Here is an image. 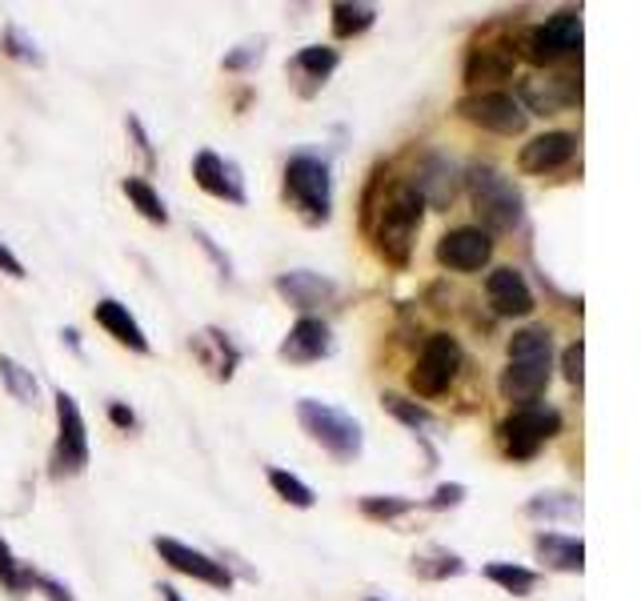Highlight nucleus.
<instances>
[{
	"label": "nucleus",
	"instance_id": "obj_1",
	"mask_svg": "<svg viewBox=\"0 0 641 601\" xmlns=\"http://www.w3.org/2000/svg\"><path fill=\"white\" fill-rule=\"evenodd\" d=\"M553 378V337L542 325L518 329L509 337V365L501 369V397L513 405H537Z\"/></svg>",
	"mask_w": 641,
	"mask_h": 601
},
{
	"label": "nucleus",
	"instance_id": "obj_2",
	"mask_svg": "<svg viewBox=\"0 0 641 601\" xmlns=\"http://www.w3.org/2000/svg\"><path fill=\"white\" fill-rule=\"evenodd\" d=\"M421 217H425V200L417 197L410 181H393L381 197H377V229L373 245L385 256L389 265L405 269L413 256V241H417Z\"/></svg>",
	"mask_w": 641,
	"mask_h": 601
},
{
	"label": "nucleus",
	"instance_id": "obj_3",
	"mask_svg": "<svg viewBox=\"0 0 641 601\" xmlns=\"http://www.w3.org/2000/svg\"><path fill=\"white\" fill-rule=\"evenodd\" d=\"M461 181L489 237L521 229V221H525V197H521V189L506 173H498L493 165H474Z\"/></svg>",
	"mask_w": 641,
	"mask_h": 601
},
{
	"label": "nucleus",
	"instance_id": "obj_4",
	"mask_svg": "<svg viewBox=\"0 0 641 601\" xmlns=\"http://www.w3.org/2000/svg\"><path fill=\"white\" fill-rule=\"evenodd\" d=\"M285 200L309 225H325L333 217V177L329 161L313 149H301L285 161Z\"/></svg>",
	"mask_w": 641,
	"mask_h": 601
},
{
	"label": "nucleus",
	"instance_id": "obj_5",
	"mask_svg": "<svg viewBox=\"0 0 641 601\" xmlns=\"http://www.w3.org/2000/svg\"><path fill=\"white\" fill-rule=\"evenodd\" d=\"M297 422H301V429H305L325 454L337 457V461H357V457H361V446H366L361 422L349 417L345 409H337V405H325V401H317V397H301Z\"/></svg>",
	"mask_w": 641,
	"mask_h": 601
},
{
	"label": "nucleus",
	"instance_id": "obj_6",
	"mask_svg": "<svg viewBox=\"0 0 641 601\" xmlns=\"http://www.w3.org/2000/svg\"><path fill=\"white\" fill-rule=\"evenodd\" d=\"M562 434V413L550 409V405H521L498 425L501 449L513 461H530V457L542 454L545 441Z\"/></svg>",
	"mask_w": 641,
	"mask_h": 601
},
{
	"label": "nucleus",
	"instance_id": "obj_7",
	"mask_svg": "<svg viewBox=\"0 0 641 601\" xmlns=\"http://www.w3.org/2000/svg\"><path fill=\"white\" fill-rule=\"evenodd\" d=\"M89 466V425L85 413L77 409V401L65 390L56 393V446L48 457V473L53 478H73Z\"/></svg>",
	"mask_w": 641,
	"mask_h": 601
},
{
	"label": "nucleus",
	"instance_id": "obj_8",
	"mask_svg": "<svg viewBox=\"0 0 641 601\" xmlns=\"http://www.w3.org/2000/svg\"><path fill=\"white\" fill-rule=\"evenodd\" d=\"M461 365H465V353H461V346H457V337L433 334L430 341L421 346L417 365H413V373H410V390L417 393V397H442V393H449V385L457 381Z\"/></svg>",
	"mask_w": 641,
	"mask_h": 601
},
{
	"label": "nucleus",
	"instance_id": "obj_9",
	"mask_svg": "<svg viewBox=\"0 0 641 601\" xmlns=\"http://www.w3.org/2000/svg\"><path fill=\"white\" fill-rule=\"evenodd\" d=\"M521 53L530 56L533 65H557L565 56L582 53V12L562 9L545 24H533L530 33L521 36Z\"/></svg>",
	"mask_w": 641,
	"mask_h": 601
},
{
	"label": "nucleus",
	"instance_id": "obj_10",
	"mask_svg": "<svg viewBox=\"0 0 641 601\" xmlns=\"http://www.w3.org/2000/svg\"><path fill=\"white\" fill-rule=\"evenodd\" d=\"M457 112L469 124H481V129L501 136H518L530 124V112L521 109L509 92H469V97L457 100Z\"/></svg>",
	"mask_w": 641,
	"mask_h": 601
},
{
	"label": "nucleus",
	"instance_id": "obj_11",
	"mask_svg": "<svg viewBox=\"0 0 641 601\" xmlns=\"http://www.w3.org/2000/svg\"><path fill=\"white\" fill-rule=\"evenodd\" d=\"M153 549L161 554V561H165L169 569H177V573H185V578L205 581V586H213V590H232V573L221 566V561H213L209 554L185 546V542H177V537H156Z\"/></svg>",
	"mask_w": 641,
	"mask_h": 601
},
{
	"label": "nucleus",
	"instance_id": "obj_12",
	"mask_svg": "<svg viewBox=\"0 0 641 601\" xmlns=\"http://www.w3.org/2000/svg\"><path fill=\"white\" fill-rule=\"evenodd\" d=\"M489 256H493V237L477 225H461L437 241V265L454 269V273H477L489 265Z\"/></svg>",
	"mask_w": 641,
	"mask_h": 601
},
{
	"label": "nucleus",
	"instance_id": "obj_13",
	"mask_svg": "<svg viewBox=\"0 0 641 601\" xmlns=\"http://www.w3.org/2000/svg\"><path fill=\"white\" fill-rule=\"evenodd\" d=\"M410 185L417 189V197L425 200V209H430V205L433 209H449L457 189H461V173H457V165L445 153H421Z\"/></svg>",
	"mask_w": 641,
	"mask_h": 601
},
{
	"label": "nucleus",
	"instance_id": "obj_14",
	"mask_svg": "<svg viewBox=\"0 0 641 601\" xmlns=\"http://www.w3.org/2000/svg\"><path fill=\"white\" fill-rule=\"evenodd\" d=\"M193 181H197L200 193H209V197H217V200H229V205H245V200H249L241 168L232 165L229 156L213 153V149H200V153L193 156Z\"/></svg>",
	"mask_w": 641,
	"mask_h": 601
},
{
	"label": "nucleus",
	"instance_id": "obj_15",
	"mask_svg": "<svg viewBox=\"0 0 641 601\" xmlns=\"http://www.w3.org/2000/svg\"><path fill=\"white\" fill-rule=\"evenodd\" d=\"M333 353V329L320 317H301L289 337L281 341V361L289 365H313L320 357Z\"/></svg>",
	"mask_w": 641,
	"mask_h": 601
},
{
	"label": "nucleus",
	"instance_id": "obj_16",
	"mask_svg": "<svg viewBox=\"0 0 641 601\" xmlns=\"http://www.w3.org/2000/svg\"><path fill=\"white\" fill-rule=\"evenodd\" d=\"M577 156V136L574 133H542L533 136L530 145L521 149L518 165L521 173H533V177H545V173H557Z\"/></svg>",
	"mask_w": 641,
	"mask_h": 601
},
{
	"label": "nucleus",
	"instance_id": "obj_17",
	"mask_svg": "<svg viewBox=\"0 0 641 601\" xmlns=\"http://www.w3.org/2000/svg\"><path fill=\"white\" fill-rule=\"evenodd\" d=\"M486 297H489V305H493V313H501V317H525V313H533L530 281H525V273L513 265L489 273Z\"/></svg>",
	"mask_w": 641,
	"mask_h": 601
},
{
	"label": "nucleus",
	"instance_id": "obj_18",
	"mask_svg": "<svg viewBox=\"0 0 641 601\" xmlns=\"http://www.w3.org/2000/svg\"><path fill=\"white\" fill-rule=\"evenodd\" d=\"M276 293L293 305V309H305L313 317V309L329 305L337 297V281L325 277V273H309V269H293V273H281L276 277Z\"/></svg>",
	"mask_w": 641,
	"mask_h": 601
},
{
	"label": "nucleus",
	"instance_id": "obj_19",
	"mask_svg": "<svg viewBox=\"0 0 641 601\" xmlns=\"http://www.w3.org/2000/svg\"><path fill=\"white\" fill-rule=\"evenodd\" d=\"M582 100V80L574 77H545V80H525L521 85V109L525 112H542V117H553V112L569 109Z\"/></svg>",
	"mask_w": 641,
	"mask_h": 601
},
{
	"label": "nucleus",
	"instance_id": "obj_20",
	"mask_svg": "<svg viewBox=\"0 0 641 601\" xmlns=\"http://www.w3.org/2000/svg\"><path fill=\"white\" fill-rule=\"evenodd\" d=\"M337 65H341V53H337V48L309 45L289 61V73H293V80H297V89L305 92V97H313V92H317L320 85L333 77V68Z\"/></svg>",
	"mask_w": 641,
	"mask_h": 601
},
{
	"label": "nucleus",
	"instance_id": "obj_21",
	"mask_svg": "<svg viewBox=\"0 0 641 601\" xmlns=\"http://www.w3.org/2000/svg\"><path fill=\"white\" fill-rule=\"evenodd\" d=\"M518 53L509 45H477L465 61V85H498L513 77Z\"/></svg>",
	"mask_w": 641,
	"mask_h": 601
},
{
	"label": "nucleus",
	"instance_id": "obj_22",
	"mask_svg": "<svg viewBox=\"0 0 641 601\" xmlns=\"http://www.w3.org/2000/svg\"><path fill=\"white\" fill-rule=\"evenodd\" d=\"M93 317H97L100 329H105L109 337H117L124 349H133V353H149V337L141 334V325H137V317L129 313V305L105 297V300H97Z\"/></svg>",
	"mask_w": 641,
	"mask_h": 601
},
{
	"label": "nucleus",
	"instance_id": "obj_23",
	"mask_svg": "<svg viewBox=\"0 0 641 601\" xmlns=\"http://www.w3.org/2000/svg\"><path fill=\"white\" fill-rule=\"evenodd\" d=\"M193 353L200 357V365L209 369V373H217V381H229L237 361H241V349L232 346V337L221 334V329H200L193 337Z\"/></svg>",
	"mask_w": 641,
	"mask_h": 601
},
{
	"label": "nucleus",
	"instance_id": "obj_24",
	"mask_svg": "<svg viewBox=\"0 0 641 601\" xmlns=\"http://www.w3.org/2000/svg\"><path fill=\"white\" fill-rule=\"evenodd\" d=\"M533 549L550 569H562V573H582L586 569V546L582 537H565V534H537L533 537Z\"/></svg>",
	"mask_w": 641,
	"mask_h": 601
},
{
	"label": "nucleus",
	"instance_id": "obj_25",
	"mask_svg": "<svg viewBox=\"0 0 641 601\" xmlns=\"http://www.w3.org/2000/svg\"><path fill=\"white\" fill-rule=\"evenodd\" d=\"M413 573H417L421 581H445V578L465 573V561L454 554V549L430 546V549H421V554L413 557Z\"/></svg>",
	"mask_w": 641,
	"mask_h": 601
},
{
	"label": "nucleus",
	"instance_id": "obj_26",
	"mask_svg": "<svg viewBox=\"0 0 641 601\" xmlns=\"http://www.w3.org/2000/svg\"><path fill=\"white\" fill-rule=\"evenodd\" d=\"M373 21H377L373 4H361V0H341V4H333V33L341 36V41L369 33Z\"/></svg>",
	"mask_w": 641,
	"mask_h": 601
},
{
	"label": "nucleus",
	"instance_id": "obj_27",
	"mask_svg": "<svg viewBox=\"0 0 641 601\" xmlns=\"http://www.w3.org/2000/svg\"><path fill=\"white\" fill-rule=\"evenodd\" d=\"M486 578L493 581V586H501L506 593H513V598H530V593L537 590V573L525 566H513V561H489Z\"/></svg>",
	"mask_w": 641,
	"mask_h": 601
},
{
	"label": "nucleus",
	"instance_id": "obj_28",
	"mask_svg": "<svg viewBox=\"0 0 641 601\" xmlns=\"http://www.w3.org/2000/svg\"><path fill=\"white\" fill-rule=\"evenodd\" d=\"M121 189H124V197L133 200V209L141 212V217H149L153 225H169L165 200H161V193H156L144 177H124Z\"/></svg>",
	"mask_w": 641,
	"mask_h": 601
},
{
	"label": "nucleus",
	"instance_id": "obj_29",
	"mask_svg": "<svg viewBox=\"0 0 641 601\" xmlns=\"http://www.w3.org/2000/svg\"><path fill=\"white\" fill-rule=\"evenodd\" d=\"M265 478H269V485L276 490V498L289 501V505H297V510H313V505H317V493H313V485H305V481H301L297 473L269 466Z\"/></svg>",
	"mask_w": 641,
	"mask_h": 601
},
{
	"label": "nucleus",
	"instance_id": "obj_30",
	"mask_svg": "<svg viewBox=\"0 0 641 601\" xmlns=\"http://www.w3.org/2000/svg\"><path fill=\"white\" fill-rule=\"evenodd\" d=\"M0 381H4L9 397L24 401V405H36V401H41V385H36V378L21 365V361H12V357H0Z\"/></svg>",
	"mask_w": 641,
	"mask_h": 601
},
{
	"label": "nucleus",
	"instance_id": "obj_31",
	"mask_svg": "<svg viewBox=\"0 0 641 601\" xmlns=\"http://www.w3.org/2000/svg\"><path fill=\"white\" fill-rule=\"evenodd\" d=\"M0 586L12 593V598H24V593L33 590V569L21 566L17 557H12L9 542L0 537Z\"/></svg>",
	"mask_w": 641,
	"mask_h": 601
},
{
	"label": "nucleus",
	"instance_id": "obj_32",
	"mask_svg": "<svg viewBox=\"0 0 641 601\" xmlns=\"http://www.w3.org/2000/svg\"><path fill=\"white\" fill-rule=\"evenodd\" d=\"M381 405H385L393 417H398L401 425H410L413 434H425L433 425V413L430 409H421V405H413V401H405V397H398V393H385L381 397Z\"/></svg>",
	"mask_w": 641,
	"mask_h": 601
},
{
	"label": "nucleus",
	"instance_id": "obj_33",
	"mask_svg": "<svg viewBox=\"0 0 641 601\" xmlns=\"http://www.w3.org/2000/svg\"><path fill=\"white\" fill-rule=\"evenodd\" d=\"M4 53L12 56V61H24V65H45V53L33 45V36L24 33L21 24H4Z\"/></svg>",
	"mask_w": 641,
	"mask_h": 601
},
{
	"label": "nucleus",
	"instance_id": "obj_34",
	"mask_svg": "<svg viewBox=\"0 0 641 601\" xmlns=\"http://www.w3.org/2000/svg\"><path fill=\"white\" fill-rule=\"evenodd\" d=\"M410 510H413V501L393 498V493H369V498H361V513L373 517V522H393V517H401V513H410Z\"/></svg>",
	"mask_w": 641,
	"mask_h": 601
},
{
	"label": "nucleus",
	"instance_id": "obj_35",
	"mask_svg": "<svg viewBox=\"0 0 641 601\" xmlns=\"http://www.w3.org/2000/svg\"><path fill=\"white\" fill-rule=\"evenodd\" d=\"M530 517H577L582 513V501L577 498H565V493H542V498H533L525 505Z\"/></svg>",
	"mask_w": 641,
	"mask_h": 601
},
{
	"label": "nucleus",
	"instance_id": "obj_36",
	"mask_svg": "<svg viewBox=\"0 0 641 601\" xmlns=\"http://www.w3.org/2000/svg\"><path fill=\"white\" fill-rule=\"evenodd\" d=\"M261 56H265V36H253L249 45H237L229 56H225V68H229V73H241V68H257V65H261Z\"/></svg>",
	"mask_w": 641,
	"mask_h": 601
},
{
	"label": "nucleus",
	"instance_id": "obj_37",
	"mask_svg": "<svg viewBox=\"0 0 641 601\" xmlns=\"http://www.w3.org/2000/svg\"><path fill=\"white\" fill-rule=\"evenodd\" d=\"M562 369H565V381H569L574 390H582V381H586V341H582V337L562 353Z\"/></svg>",
	"mask_w": 641,
	"mask_h": 601
},
{
	"label": "nucleus",
	"instance_id": "obj_38",
	"mask_svg": "<svg viewBox=\"0 0 641 601\" xmlns=\"http://www.w3.org/2000/svg\"><path fill=\"white\" fill-rule=\"evenodd\" d=\"M193 237H197V245L205 249V256H209L213 265H217V273H221V281H232V261H229V253H225L217 241H213L205 229H193Z\"/></svg>",
	"mask_w": 641,
	"mask_h": 601
},
{
	"label": "nucleus",
	"instance_id": "obj_39",
	"mask_svg": "<svg viewBox=\"0 0 641 601\" xmlns=\"http://www.w3.org/2000/svg\"><path fill=\"white\" fill-rule=\"evenodd\" d=\"M465 501V485H457V481H449V485H437L430 498V510H457Z\"/></svg>",
	"mask_w": 641,
	"mask_h": 601
},
{
	"label": "nucleus",
	"instance_id": "obj_40",
	"mask_svg": "<svg viewBox=\"0 0 641 601\" xmlns=\"http://www.w3.org/2000/svg\"><path fill=\"white\" fill-rule=\"evenodd\" d=\"M33 586H36L41 593H45L48 601H77V598H73V590L65 586V581L48 578V573H36V569H33Z\"/></svg>",
	"mask_w": 641,
	"mask_h": 601
},
{
	"label": "nucleus",
	"instance_id": "obj_41",
	"mask_svg": "<svg viewBox=\"0 0 641 601\" xmlns=\"http://www.w3.org/2000/svg\"><path fill=\"white\" fill-rule=\"evenodd\" d=\"M105 413H109L112 425H121V429H137V413L129 409L124 401H109V405H105Z\"/></svg>",
	"mask_w": 641,
	"mask_h": 601
},
{
	"label": "nucleus",
	"instance_id": "obj_42",
	"mask_svg": "<svg viewBox=\"0 0 641 601\" xmlns=\"http://www.w3.org/2000/svg\"><path fill=\"white\" fill-rule=\"evenodd\" d=\"M129 133H133V141H137V153H141V156H149V165H156L153 141H149V136H144V129H141V121H137V117H129Z\"/></svg>",
	"mask_w": 641,
	"mask_h": 601
},
{
	"label": "nucleus",
	"instance_id": "obj_43",
	"mask_svg": "<svg viewBox=\"0 0 641 601\" xmlns=\"http://www.w3.org/2000/svg\"><path fill=\"white\" fill-rule=\"evenodd\" d=\"M0 273H9V277H24V265H21V256L12 253L9 245H0Z\"/></svg>",
	"mask_w": 641,
	"mask_h": 601
},
{
	"label": "nucleus",
	"instance_id": "obj_44",
	"mask_svg": "<svg viewBox=\"0 0 641 601\" xmlns=\"http://www.w3.org/2000/svg\"><path fill=\"white\" fill-rule=\"evenodd\" d=\"M61 337H65V346L73 349V353H80V337H77V329H65Z\"/></svg>",
	"mask_w": 641,
	"mask_h": 601
},
{
	"label": "nucleus",
	"instance_id": "obj_45",
	"mask_svg": "<svg viewBox=\"0 0 641 601\" xmlns=\"http://www.w3.org/2000/svg\"><path fill=\"white\" fill-rule=\"evenodd\" d=\"M156 593H161V598H165V601H185L177 590H173V586H156Z\"/></svg>",
	"mask_w": 641,
	"mask_h": 601
},
{
	"label": "nucleus",
	"instance_id": "obj_46",
	"mask_svg": "<svg viewBox=\"0 0 641 601\" xmlns=\"http://www.w3.org/2000/svg\"><path fill=\"white\" fill-rule=\"evenodd\" d=\"M369 601H381V598H369Z\"/></svg>",
	"mask_w": 641,
	"mask_h": 601
}]
</instances>
